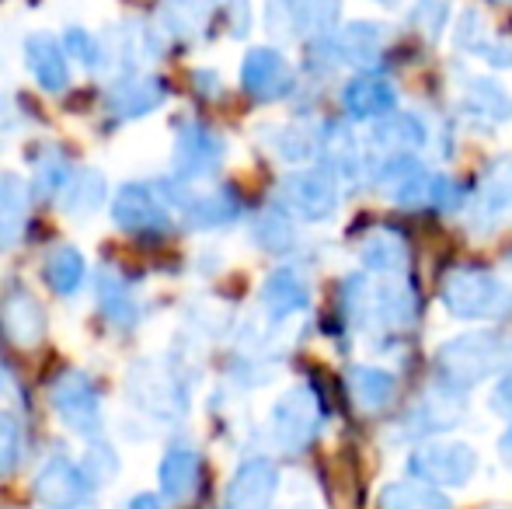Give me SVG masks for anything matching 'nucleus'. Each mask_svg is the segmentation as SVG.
<instances>
[{
  "label": "nucleus",
  "instance_id": "nucleus-27",
  "mask_svg": "<svg viewBox=\"0 0 512 509\" xmlns=\"http://www.w3.org/2000/svg\"><path fill=\"white\" fill-rule=\"evenodd\" d=\"M293 35H324L338 21V0H279Z\"/></svg>",
  "mask_w": 512,
  "mask_h": 509
},
{
  "label": "nucleus",
  "instance_id": "nucleus-40",
  "mask_svg": "<svg viewBox=\"0 0 512 509\" xmlns=\"http://www.w3.org/2000/svg\"><path fill=\"white\" fill-rule=\"evenodd\" d=\"M67 53L77 56L84 67H95L102 49H98V42H95V35H91V32H84V28H70V32H67Z\"/></svg>",
  "mask_w": 512,
  "mask_h": 509
},
{
  "label": "nucleus",
  "instance_id": "nucleus-1",
  "mask_svg": "<svg viewBox=\"0 0 512 509\" xmlns=\"http://www.w3.org/2000/svg\"><path fill=\"white\" fill-rule=\"evenodd\" d=\"M446 311L464 321H495L512 314V290L499 276L478 265H457L443 276L439 286Z\"/></svg>",
  "mask_w": 512,
  "mask_h": 509
},
{
  "label": "nucleus",
  "instance_id": "nucleus-13",
  "mask_svg": "<svg viewBox=\"0 0 512 509\" xmlns=\"http://www.w3.org/2000/svg\"><path fill=\"white\" fill-rule=\"evenodd\" d=\"M203 482V457L189 443H175L157 464V485L168 503H189Z\"/></svg>",
  "mask_w": 512,
  "mask_h": 509
},
{
  "label": "nucleus",
  "instance_id": "nucleus-33",
  "mask_svg": "<svg viewBox=\"0 0 512 509\" xmlns=\"http://www.w3.org/2000/svg\"><path fill=\"white\" fill-rule=\"evenodd\" d=\"M272 150H276L283 161H307L317 147H321V136L314 133L310 126H276L269 136Z\"/></svg>",
  "mask_w": 512,
  "mask_h": 509
},
{
  "label": "nucleus",
  "instance_id": "nucleus-4",
  "mask_svg": "<svg viewBox=\"0 0 512 509\" xmlns=\"http://www.w3.org/2000/svg\"><path fill=\"white\" fill-rule=\"evenodd\" d=\"M321 422H324L321 398H317V391L307 384H297L286 394H279V401L272 405V415H269L272 440L283 450H290V454H297V450L314 443V436L321 433Z\"/></svg>",
  "mask_w": 512,
  "mask_h": 509
},
{
  "label": "nucleus",
  "instance_id": "nucleus-6",
  "mask_svg": "<svg viewBox=\"0 0 512 509\" xmlns=\"http://www.w3.org/2000/svg\"><path fill=\"white\" fill-rule=\"evenodd\" d=\"M49 401H53L63 426L74 429L77 436H95L102 429V394L84 370H67L56 377Z\"/></svg>",
  "mask_w": 512,
  "mask_h": 509
},
{
  "label": "nucleus",
  "instance_id": "nucleus-2",
  "mask_svg": "<svg viewBox=\"0 0 512 509\" xmlns=\"http://www.w3.org/2000/svg\"><path fill=\"white\" fill-rule=\"evenodd\" d=\"M512 360V339L506 332H467L439 349V374L450 387L467 391Z\"/></svg>",
  "mask_w": 512,
  "mask_h": 509
},
{
  "label": "nucleus",
  "instance_id": "nucleus-16",
  "mask_svg": "<svg viewBox=\"0 0 512 509\" xmlns=\"http://www.w3.org/2000/svg\"><path fill=\"white\" fill-rule=\"evenodd\" d=\"M168 98V84L161 77H122L105 91V109L119 119H140L154 112Z\"/></svg>",
  "mask_w": 512,
  "mask_h": 509
},
{
  "label": "nucleus",
  "instance_id": "nucleus-44",
  "mask_svg": "<svg viewBox=\"0 0 512 509\" xmlns=\"http://www.w3.org/2000/svg\"><path fill=\"white\" fill-rule=\"evenodd\" d=\"M377 4H387V7H391V4H398V0H377Z\"/></svg>",
  "mask_w": 512,
  "mask_h": 509
},
{
  "label": "nucleus",
  "instance_id": "nucleus-11",
  "mask_svg": "<svg viewBox=\"0 0 512 509\" xmlns=\"http://www.w3.org/2000/svg\"><path fill=\"white\" fill-rule=\"evenodd\" d=\"M0 332L11 346L35 349L46 339V311L28 290H7L0 297Z\"/></svg>",
  "mask_w": 512,
  "mask_h": 509
},
{
  "label": "nucleus",
  "instance_id": "nucleus-19",
  "mask_svg": "<svg viewBox=\"0 0 512 509\" xmlns=\"http://www.w3.org/2000/svg\"><path fill=\"white\" fill-rule=\"evenodd\" d=\"M425 140H429V133H425L422 119L411 116V112H391L387 119H377L370 136L373 147L384 150L387 157L415 154L418 147H425Z\"/></svg>",
  "mask_w": 512,
  "mask_h": 509
},
{
  "label": "nucleus",
  "instance_id": "nucleus-34",
  "mask_svg": "<svg viewBox=\"0 0 512 509\" xmlns=\"http://www.w3.org/2000/svg\"><path fill=\"white\" fill-rule=\"evenodd\" d=\"M216 0H168L164 4V28L175 35H189L209 18Z\"/></svg>",
  "mask_w": 512,
  "mask_h": 509
},
{
  "label": "nucleus",
  "instance_id": "nucleus-29",
  "mask_svg": "<svg viewBox=\"0 0 512 509\" xmlns=\"http://www.w3.org/2000/svg\"><path fill=\"white\" fill-rule=\"evenodd\" d=\"M377 509H453L450 499L425 482H391L380 489Z\"/></svg>",
  "mask_w": 512,
  "mask_h": 509
},
{
  "label": "nucleus",
  "instance_id": "nucleus-22",
  "mask_svg": "<svg viewBox=\"0 0 512 509\" xmlns=\"http://www.w3.org/2000/svg\"><path fill=\"white\" fill-rule=\"evenodd\" d=\"M28 224V185L18 175H0V252L21 241Z\"/></svg>",
  "mask_w": 512,
  "mask_h": 509
},
{
  "label": "nucleus",
  "instance_id": "nucleus-12",
  "mask_svg": "<svg viewBox=\"0 0 512 509\" xmlns=\"http://www.w3.org/2000/svg\"><path fill=\"white\" fill-rule=\"evenodd\" d=\"M223 161V140L203 123H185L175 136V171L192 182L206 178L220 168Z\"/></svg>",
  "mask_w": 512,
  "mask_h": 509
},
{
  "label": "nucleus",
  "instance_id": "nucleus-8",
  "mask_svg": "<svg viewBox=\"0 0 512 509\" xmlns=\"http://www.w3.org/2000/svg\"><path fill=\"white\" fill-rule=\"evenodd\" d=\"M112 220L126 234H168L171 217L157 192L143 182H129L115 192L112 199Z\"/></svg>",
  "mask_w": 512,
  "mask_h": 509
},
{
  "label": "nucleus",
  "instance_id": "nucleus-32",
  "mask_svg": "<svg viewBox=\"0 0 512 509\" xmlns=\"http://www.w3.org/2000/svg\"><path fill=\"white\" fill-rule=\"evenodd\" d=\"M237 213H241V203H237V196L230 189L209 192V196H199V199H192V203H185V220H189L192 227H203V231L230 224V220H237Z\"/></svg>",
  "mask_w": 512,
  "mask_h": 509
},
{
  "label": "nucleus",
  "instance_id": "nucleus-23",
  "mask_svg": "<svg viewBox=\"0 0 512 509\" xmlns=\"http://www.w3.org/2000/svg\"><path fill=\"white\" fill-rule=\"evenodd\" d=\"M335 53L338 60L352 63V67H377L384 56V28L377 21H356L335 42Z\"/></svg>",
  "mask_w": 512,
  "mask_h": 509
},
{
  "label": "nucleus",
  "instance_id": "nucleus-31",
  "mask_svg": "<svg viewBox=\"0 0 512 509\" xmlns=\"http://www.w3.org/2000/svg\"><path fill=\"white\" fill-rule=\"evenodd\" d=\"M98 304H102V314L112 325H133L136 321V300L129 283L112 269H102L98 276Z\"/></svg>",
  "mask_w": 512,
  "mask_h": 509
},
{
  "label": "nucleus",
  "instance_id": "nucleus-38",
  "mask_svg": "<svg viewBox=\"0 0 512 509\" xmlns=\"http://www.w3.org/2000/svg\"><path fill=\"white\" fill-rule=\"evenodd\" d=\"M81 464H84V471H88V478L95 485L112 482V478L119 475V457H115V450L108 447V443H91L88 457H84Z\"/></svg>",
  "mask_w": 512,
  "mask_h": 509
},
{
  "label": "nucleus",
  "instance_id": "nucleus-36",
  "mask_svg": "<svg viewBox=\"0 0 512 509\" xmlns=\"http://www.w3.org/2000/svg\"><path fill=\"white\" fill-rule=\"evenodd\" d=\"M255 241L265 252H286L293 245V224L283 210H265L255 220Z\"/></svg>",
  "mask_w": 512,
  "mask_h": 509
},
{
  "label": "nucleus",
  "instance_id": "nucleus-25",
  "mask_svg": "<svg viewBox=\"0 0 512 509\" xmlns=\"http://www.w3.org/2000/svg\"><path fill=\"white\" fill-rule=\"evenodd\" d=\"M359 258H363V265L373 272H401L408 265V245L398 231L377 227V231H370L363 238Z\"/></svg>",
  "mask_w": 512,
  "mask_h": 509
},
{
  "label": "nucleus",
  "instance_id": "nucleus-41",
  "mask_svg": "<svg viewBox=\"0 0 512 509\" xmlns=\"http://www.w3.org/2000/svg\"><path fill=\"white\" fill-rule=\"evenodd\" d=\"M492 408H495V412H502V415H512V367L502 374L499 387L492 391Z\"/></svg>",
  "mask_w": 512,
  "mask_h": 509
},
{
  "label": "nucleus",
  "instance_id": "nucleus-14",
  "mask_svg": "<svg viewBox=\"0 0 512 509\" xmlns=\"http://www.w3.org/2000/svg\"><path fill=\"white\" fill-rule=\"evenodd\" d=\"M509 213H512V157H502V161H492V168L485 171L478 192H474L471 220L474 227L488 231V227H495Z\"/></svg>",
  "mask_w": 512,
  "mask_h": 509
},
{
  "label": "nucleus",
  "instance_id": "nucleus-15",
  "mask_svg": "<svg viewBox=\"0 0 512 509\" xmlns=\"http://www.w3.org/2000/svg\"><path fill=\"white\" fill-rule=\"evenodd\" d=\"M25 63L32 70V77L39 81L42 91L49 95H60L70 84V63H67V49L56 42V35L49 32H32L25 39Z\"/></svg>",
  "mask_w": 512,
  "mask_h": 509
},
{
  "label": "nucleus",
  "instance_id": "nucleus-37",
  "mask_svg": "<svg viewBox=\"0 0 512 509\" xmlns=\"http://www.w3.org/2000/svg\"><path fill=\"white\" fill-rule=\"evenodd\" d=\"M21 461V422L11 412H0V478H7Z\"/></svg>",
  "mask_w": 512,
  "mask_h": 509
},
{
  "label": "nucleus",
  "instance_id": "nucleus-21",
  "mask_svg": "<svg viewBox=\"0 0 512 509\" xmlns=\"http://www.w3.org/2000/svg\"><path fill=\"white\" fill-rule=\"evenodd\" d=\"M453 35H457V46L464 49V53L481 56V60L492 63V67H512V49L502 39H495V35L488 32L485 18H478V11L460 14Z\"/></svg>",
  "mask_w": 512,
  "mask_h": 509
},
{
  "label": "nucleus",
  "instance_id": "nucleus-17",
  "mask_svg": "<svg viewBox=\"0 0 512 509\" xmlns=\"http://www.w3.org/2000/svg\"><path fill=\"white\" fill-rule=\"evenodd\" d=\"M460 112L478 126H502L512 119V98L499 81L471 77L460 95Z\"/></svg>",
  "mask_w": 512,
  "mask_h": 509
},
{
  "label": "nucleus",
  "instance_id": "nucleus-39",
  "mask_svg": "<svg viewBox=\"0 0 512 509\" xmlns=\"http://www.w3.org/2000/svg\"><path fill=\"white\" fill-rule=\"evenodd\" d=\"M446 14H450V7H446V0H418V7H415V21H418V28H422V32L429 35V39H436V35L443 32Z\"/></svg>",
  "mask_w": 512,
  "mask_h": 509
},
{
  "label": "nucleus",
  "instance_id": "nucleus-18",
  "mask_svg": "<svg viewBox=\"0 0 512 509\" xmlns=\"http://www.w3.org/2000/svg\"><path fill=\"white\" fill-rule=\"evenodd\" d=\"M310 304V286L297 269H279L262 286V311L269 321H286Z\"/></svg>",
  "mask_w": 512,
  "mask_h": 509
},
{
  "label": "nucleus",
  "instance_id": "nucleus-3",
  "mask_svg": "<svg viewBox=\"0 0 512 509\" xmlns=\"http://www.w3.org/2000/svg\"><path fill=\"white\" fill-rule=\"evenodd\" d=\"M408 468L418 482L436 489H464L478 471V450L464 440H429L415 447Z\"/></svg>",
  "mask_w": 512,
  "mask_h": 509
},
{
  "label": "nucleus",
  "instance_id": "nucleus-5",
  "mask_svg": "<svg viewBox=\"0 0 512 509\" xmlns=\"http://www.w3.org/2000/svg\"><path fill=\"white\" fill-rule=\"evenodd\" d=\"M32 492L42 509H88L95 503V482L88 478L84 464L53 454L35 471Z\"/></svg>",
  "mask_w": 512,
  "mask_h": 509
},
{
  "label": "nucleus",
  "instance_id": "nucleus-35",
  "mask_svg": "<svg viewBox=\"0 0 512 509\" xmlns=\"http://www.w3.org/2000/svg\"><path fill=\"white\" fill-rule=\"evenodd\" d=\"M70 178H74V175H70V161H67V154H63L60 147H53L46 157H42L39 171H35L32 189H35V196L49 199V196H56V192L67 189Z\"/></svg>",
  "mask_w": 512,
  "mask_h": 509
},
{
  "label": "nucleus",
  "instance_id": "nucleus-24",
  "mask_svg": "<svg viewBox=\"0 0 512 509\" xmlns=\"http://www.w3.org/2000/svg\"><path fill=\"white\" fill-rule=\"evenodd\" d=\"M398 381L380 367H352L349 370V394L363 412H384L394 401Z\"/></svg>",
  "mask_w": 512,
  "mask_h": 509
},
{
  "label": "nucleus",
  "instance_id": "nucleus-10",
  "mask_svg": "<svg viewBox=\"0 0 512 509\" xmlns=\"http://www.w3.org/2000/svg\"><path fill=\"white\" fill-rule=\"evenodd\" d=\"M241 88L255 102H279L293 91V70L276 49H251L241 63Z\"/></svg>",
  "mask_w": 512,
  "mask_h": 509
},
{
  "label": "nucleus",
  "instance_id": "nucleus-9",
  "mask_svg": "<svg viewBox=\"0 0 512 509\" xmlns=\"http://www.w3.org/2000/svg\"><path fill=\"white\" fill-rule=\"evenodd\" d=\"M279 489V468L269 457H248L223 492V509H269Z\"/></svg>",
  "mask_w": 512,
  "mask_h": 509
},
{
  "label": "nucleus",
  "instance_id": "nucleus-43",
  "mask_svg": "<svg viewBox=\"0 0 512 509\" xmlns=\"http://www.w3.org/2000/svg\"><path fill=\"white\" fill-rule=\"evenodd\" d=\"M499 454H502V464L512 468V429H506V436L499 440Z\"/></svg>",
  "mask_w": 512,
  "mask_h": 509
},
{
  "label": "nucleus",
  "instance_id": "nucleus-20",
  "mask_svg": "<svg viewBox=\"0 0 512 509\" xmlns=\"http://www.w3.org/2000/svg\"><path fill=\"white\" fill-rule=\"evenodd\" d=\"M352 119H387L398 105V91L380 77H356L342 95Z\"/></svg>",
  "mask_w": 512,
  "mask_h": 509
},
{
  "label": "nucleus",
  "instance_id": "nucleus-28",
  "mask_svg": "<svg viewBox=\"0 0 512 509\" xmlns=\"http://www.w3.org/2000/svg\"><path fill=\"white\" fill-rule=\"evenodd\" d=\"M42 276H46L49 290L60 293V297H70L84 286V276H88V262L77 248L60 245L56 252H49L46 265H42Z\"/></svg>",
  "mask_w": 512,
  "mask_h": 509
},
{
  "label": "nucleus",
  "instance_id": "nucleus-30",
  "mask_svg": "<svg viewBox=\"0 0 512 509\" xmlns=\"http://www.w3.org/2000/svg\"><path fill=\"white\" fill-rule=\"evenodd\" d=\"M105 192H108L105 178L98 175V171L84 168V171H77L67 182V189H63V210H67V217H91V213L102 210Z\"/></svg>",
  "mask_w": 512,
  "mask_h": 509
},
{
  "label": "nucleus",
  "instance_id": "nucleus-7",
  "mask_svg": "<svg viewBox=\"0 0 512 509\" xmlns=\"http://www.w3.org/2000/svg\"><path fill=\"white\" fill-rule=\"evenodd\" d=\"M279 196H283L286 210H290L293 217L307 220V224H321V220L335 217V210H338V185H335V178L321 168L286 175L283 185H279Z\"/></svg>",
  "mask_w": 512,
  "mask_h": 509
},
{
  "label": "nucleus",
  "instance_id": "nucleus-42",
  "mask_svg": "<svg viewBox=\"0 0 512 509\" xmlns=\"http://www.w3.org/2000/svg\"><path fill=\"white\" fill-rule=\"evenodd\" d=\"M126 509H161V503H157V496H150V492H140V496L129 499Z\"/></svg>",
  "mask_w": 512,
  "mask_h": 509
},
{
  "label": "nucleus",
  "instance_id": "nucleus-26",
  "mask_svg": "<svg viewBox=\"0 0 512 509\" xmlns=\"http://www.w3.org/2000/svg\"><path fill=\"white\" fill-rule=\"evenodd\" d=\"M321 157L328 164V175H338L342 182H356L363 171V157H359L356 136L345 126H328V136H321Z\"/></svg>",
  "mask_w": 512,
  "mask_h": 509
}]
</instances>
